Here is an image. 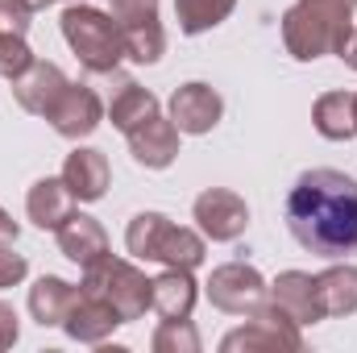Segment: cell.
Listing matches in <instances>:
<instances>
[{
  "label": "cell",
  "instance_id": "obj_24",
  "mask_svg": "<svg viewBox=\"0 0 357 353\" xmlns=\"http://www.w3.org/2000/svg\"><path fill=\"white\" fill-rule=\"evenodd\" d=\"M237 0H175V13H178V29L183 33H204L212 25H220L229 13H233Z\"/></svg>",
  "mask_w": 357,
  "mask_h": 353
},
{
  "label": "cell",
  "instance_id": "obj_27",
  "mask_svg": "<svg viewBox=\"0 0 357 353\" xmlns=\"http://www.w3.org/2000/svg\"><path fill=\"white\" fill-rule=\"evenodd\" d=\"M29 29V8L21 0H0V33H25Z\"/></svg>",
  "mask_w": 357,
  "mask_h": 353
},
{
  "label": "cell",
  "instance_id": "obj_4",
  "mask_svg": "<svg viewBox=\"0 0 357 353\" xmlns=\"http://www.w3.org/2000/svg\"><path fill=\"white\" fill-rule=\"evenodd\" d=\"M63 38L71 42L79 63L96 75L112 71L125 54V33H121L116 17H104L100 8H88V4H71L63 13Z\"/></svg>",
  "mask_w": 357,
  "mask_h": 353
},
{
  "label": "cell",
  "instance_id": "obj_3",
  "mask_svg": "<svg viewBox=\"0 0 357 353\" xmlns=\"http://www.w3.org/2000/svg\"><path fill=\"white\" fill-rule=\"evenodd\" d=\"M125 241H129V254L142 258V262H167V266H178V270H191V266L204 262V241L191 229L171 225L162 212L133 216Z\"/></svg>",
  "mask_w": 357,
  "mask_h": 353
},
{
  "label": "cell",
  "instance_id": "obj_13",
  "mask_svg": "<svg viewBox=\"0 0 357 353\" xmlns=\"http://www.w3.org/2000/svg\"><path fill=\"white\" fill-rule=\"evenodd\" d=\"M59 246H63V254L71 258V262H79L84 270L96 266L100 258H108V237H104V229L84 216V212H71L63 225H59Z\"/></svg>",
  "mask_w": 357,
  "mask_h": 353
},
{
  "label": "cell",
  "instance_id": "obj_10",
  "mask_svg": "<svg viewBox=\"0 0 357 353\" xmlns=\"http://www.w3.org/2000/svg\"><path fill=\"white\" fill-rule=\"evenodd\" d=\"M220 112H225V104L208 84H187L171 100V121L178 133H208V129H216Z\"/></svg>",
  "mask_w": 357,
  "mask_h": 353
},
{
  "label": "cell",
  "instance_id": "obj_32",
  "mask_svg": "<svg viewBox=\"0 0 357 353\" xmlns=\"http://www.w3.org/2000/svg\"><path fill=\"white\" fill-rule=\"evenodd\" d=\"M341 4H349V8H354V4H357V0H341Z\"/></svg>",
  "mask_w": 357,
  "mask_h": 353
},
{
  "label": "cell",
  "instance_id": "obj_5",
  "mask_svg": "<svg viewBox=\"0 0 357 353\" xmlns=\"http://www.w3.org/2000/svg\"><path fill=\"white\" fill-rule=\"evenodd\" d=\"M84 291L104 295V299L121 312V320H137L146 308H154V283H150L146 274H137L129 262H116L112 254L100 258L96 266H88Z\"/></svg>",
  "mask_w": 357,
  "mask_h": 353
},
{
  "label": "cell",
  "instance_id": "obj_2",
  "mask_svg": "<svg viewBox=\"0 0 357 353\" xmlns=\"http://www.w3.org/2000/svg\"><path fill=\"white\" fill-rule=\"evenodd\" d=\"M349 4L341 0H299L287 21H282V38L287 50L295 59H320V54H337L349 38Z\"/></svg>",
  "mask_w": 357,
  "mask_h": 353
},
{
  "label": "cell",
  "instance_id": "obj_16",
  "mask_svg": "<svg viewBox=\"0 0 357 353\" xmlns=\"http://www.w3.org/2000/svg\"><path fill=\"white\" fill-rule=\"evenodd\" d=\"M254 350V345H291V350H299V333H295V320L274 303V312H262L258 320H254V329H241V333H233V337H225V350Z\"/></svg>",
  "mask_w": 357,
  "mask_h": 353
},
{
  "label": "cell",
  "instance_id": "obj_11",
  "mask_svg": "<svg viewBox=\"0 0 357 353\" xmlns=\"http://www.w3.org/2000/svg\"><path fill=\"white\" fill-rule=\"evenodd\" d=\"M274 303L295 320V324H316L324 320V299H320V283L303 270H287L274 283Z\"/></svg>",
  "mask_w": 357,
  "mask_h": 353
},
{
  "label": "cell",
  "instance_id": "obj_18",
  "mask_svg": "<svg viewBox=\"0 0 357 353\" xmlns=\"http://www.w3.org/2000/svg\"><path fill=\"white\" fill-rule=\"evenodd\" d=\"M63 183L71 187L75 200H100L108 187V163L100 150H75L63 167Z\"/></svg>",
  "mask_w": 357,
  "mask_h": 353
},
{
  "label": "cell",
  "instance_id": "obj_29",
  "mask_svg": "<svg viewBox=\"0 0 357 353\" xmlns=\"http://www.w3.org/2000/svg\"><path fill=\"white\" fill-rule=\"evenodd\" d=\"M17 341V312L8 303H0V350Z\"/></svg>",
  "mask_w": 357,
  "mask_h": 353
},
{
  "label": "cell",
  "instance_id": "obj_28",
  "mask_svg": "<svg viewBox=\"0 0 357 353\" xmlns=\"http://www.w3.org/2000/svg\"><path fill=\"white\" fill-rule=\"evenodd\" d=\"M25 270H29V266H25L21 254H13V250H4V246H0V287L21 283V278H25Z\"/></svg>",
  "mask_w": 357,
  "mask_h": 353
},
{
  "label": "cell",
  "instance_id": "obj_30",
  "mask_svg": "<svg viewBox=\"0 0 357 353\" xmlns=\"http://www.w3.org/2000/svg\"><path fill=\"white\" fill-rule=\"evenodd\" d=\"M0 241H17V225L8 220V212L0 208Z\"/></svg>",
  "mask_w": 357,
  "mask_h": 353
},
{
  "label": "cell",
  "instance_id": "obj_14",
  "mask_svg": "<svg viewBox=\"0 0 357 353\" xmlns=\"http://www.w3.org/2000/svg\"><path fill=\"white\" fill-rule=\"evenodd\" d=\"M116 324H125L121 312H116L104 295H96V291H84L79 303H75V312L63 320V329H67L75 341H100V337L112 333Z\"/></svg>",
  "mask_w": 357,
  "mask_h": 353
},
{
  "label": "cell",
  "instance_id": "obj_1",
  "mask_svg": "<svg viewBox=\"0 0 357 353\" xmlns=\"http://www.w3.org/2000/svg\"><path fill=\"white\" fill-rule=\"evenodd\" d=\"M291 237L320 258H345L357 250V179L341 171H307L287 195Z\"/></svg>",
  "mask_w": 357,
  "mask_h": 353
},
{
  "label": "cell",
  "instance_id": "obj_19",
  "mask_svg": "<svg viewBox=\"0 0 357 353\" xmlns=\"http://www.w3.org/2000/svg\"><path fill=\"white\" fill-rule=\"evenodd\" d=\"M71 187L63 179H42L29 187V220L38 229H59L71 216Z\"/></svg>",
  "mask_w": 357,
  "mask_h": 353
},
{
  "label": "cell",
  "instance_id": "obj_25",
  "mask_svg": "<svg viewBox=\"0 0 357 353\" xmlns=\"http://www.w3.org/2000/svg\"><path fill=\"white\" fill-rule=\"evenodd\" d=\"M29 67H33V54L25 46V33H0V75L21 80Z\"/></svg>",
  "mask_w": 357,
  "mask_h": 353
},
{
  "label": "cell",
  "instance_id": "obj_23",
  "mask_svg": "<svg viewBox=\"0 0 357 353\" xmlns=\"http://www.w3.org/2000/svg\"><path fill=\"white\" fill-rule=\"evenodd\" d=\"M316 283H320L324 316H345V312H357V266H337V270H324Z\"/></svg>",
  "mask_w": 357,
  "mask_h": 353
},
{
  "label": "cell",
  "instance_id": "obj_20",
  "mask_svg": "<svg viewBox=\"0 0 357 353\" xmlns=\"http://www.w3.org/2000/svg\"><path fill=\"white\" fill-rule=\"evenodd\" d=\"M191 303H195V283L187 270L171 266L162 278H154V312L162 320H187Z\"/></svg>",
  "mask_w": 357,
  "mask_h": 353
},
{
  "label": "cell",
  "instance_id": "obj_17",
  "mask_svg": "<svg viewBox=\"0 0 357 353\" xmlns=\"http://www.w3.org/2000/svg\"><path fill=\"white\" fill-rule=\"evenodd\" d=\"M79 295L84 291L71 287V283H63V278H38L33 291H29V312H33L38 324H63L75 312Z\"/></svg>",
  "mask_w": 357,
  "mask_h": 353
},
{
  "label": "cell",
  "instance_id": "obj_31",
  "mask_svg": "<svg viewBox=\"0 0 357 353\" xmlns=\"http://www.w3.org/2000/svg\"><path fill=\"white\" fill-rule=\"evenodd\" d=\"M21 4H25V8H29V13H38V8H46V4H50V0H21Z\"/></svg>",
  "mask_w": 357,
  "mask_h": 353
},
{
  "label": "cell",
  "instance_id": "obj_12",
  "mask_svg": "<svg viewBox=\"0 0 357 353\" xmlns=\"http://www.w3.org/2000/svg\"><path fill=\"white\" fill-rule=\"evenodd\" d=\"M129 137V146H133V158L142 163V167H150V171H162V167H171L178 154V129L175 121H162V117H150V121H142L133 133H125Z\"/></svg>",
  "mask_w": 357,
  "mask_h": 353
},
{
  "label": "cell",
  "instance_id": "obj_15",
  "mask_svg": "<svg viewBox=\"0 0 357 353\" xmlns=\"http://www.w3.org/2000/svg\"><path fill=\"white\" fill-rule=\"evenodd\" d=\"M63 88H67V80H63V71H59L54 63H33L21 80H13V91H17L21 108H25V112H38V117L50 112V104L59 100Z\"/></svg>",
  "mask_w": 357,
  "mask_h": 353
},
{
  "label": "cell",
  "instance_id": "obj_8",
  "mask_svg": "<svg viewBox=\"0 0 357 353\" xmlns=\"http://www.w3.org/2000/svg\"><path fill=\"white\" fill-rule=\"evenodd\" d=\"M195 220H199V229H204L212 241H233V237L245 233L250 208H245L241 195L212 187V191H204V195L195 200Z\"/></svg>",
  "mask_w": 357,
  "mask_h": 353
},
{
  "label": "cell",
  "instance_id": "obj_7",
  "mask_svg": "<svg viewBox=\"0 0 357 353\" xmlns=\"http://www.w3.org/2000/svg\"><path fill=\"white\" fill-rule=\"evenodd\" d=\"M262 295H266V283L254 266L229 262L220 266L208 283V299L220 308V312H233V316H245L254 308H262Z\"/></svg>",
  "mask_w": 357,
  "mask_h": 353
},
{
  "label": "cell",
  "instance_id": "obj_9",
  "mask_svg": "<svg viewBox=\"0 0 357 353\" xmlns=\"http://www.w3.org/2000/svg\"><path fill=\"white\" fill-rule=\"evenodd\" d=\"M100 117H104V104L84 84H67V88L59 91V100L50 104V112H46V121L63 137H88L91 129L100 125Z\"/></svg>",
  "mask_w": 357,
  "mask_h": 353
},
{
  "label": "cell",
  "instance_id": "obj_21",
  "mask_svg": "<svg viewBox=\"0 0 357 353\" xmlns=\"http://www.w3.org/2000/svg\"><path fill=\"white\" fill-rule=\"evenodd\" d=\"M108 117H112V125H116L121 133H133L142 121L158 117V100H154L146 88H137L133 80H125L121 91L112 96V104H108Z\"/></svg>",
  "mask_w": 357,
  "mask_h": 353
},
{
  "label": "cell",
  "instance_id": "obj_26",
  "mask_svg": "<svg viewBox=\"0 0 357 353\" xmlns=\"http://www.w3.org/2000/svg\"><path fill=\"white\" fill-rule=\"evenodd\" d=\"M171 345H183V350H199V337L183 324V320H162L158 337H154V350H171Z\"/></svg>",
  "mask_w": 357,
  "mask_h": 353
},
{
  "label": "cell",
  "instance_id": "obj_22",
  "mask_svg": "<svg viewBox=\"0 0 357 353\" xmlns=\"http://www.w3.org/2000/svg\"><path fill=\"white\" fill-rule=\"evenodd\" d=\"M316 129L333 142L357 137V96L349 91H333L316 104Z\"/></svg>",
  "mask_w": 357,
  "mask_h": 353
},
{
  "label": "cell",
  "instance_id": "obj_6",
  "mask_svg": "<svg viewBox=\"0 0 357 353\" xmlns=\"http://www.w3.org/2000/svg\"><path fill=\"white\" fill-rule=\"evenodd\" d=\"M112 17L125 33V54L133 63H158L162 59V25H158V0H112Z\"/></svg>",
  "mask_w": 357,
  "mask_h": 353
}]
</instances>
